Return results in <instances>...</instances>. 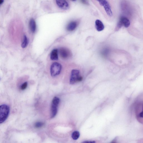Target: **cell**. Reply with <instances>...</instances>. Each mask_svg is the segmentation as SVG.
Segmentation results:
<instances>
[{"label": "cell", "mask_w": 143, "mask_h": 143, "mask_svg": "<svg viewBox=\"0 0 143 143\" xmlns=\"http://www.w3.org/2000/svg\"><path fill=\"white\" fill-rule=\"evenodd\" d=\"M4 1L3 0H0V5H1V4L3 3Z\"/></svg>", "instance_id": "19"}, {"label": "cell", "mask_w": 143, "mask_h": 143, "mask_svg": "<svg viewBox=\"0 0 143 143\" xmlns=\"http://www.w3.org/2000/svg\"><path fill=\"white\" fill-rule=\"evenodd\" d=\"M111 143H117L116 140H114L111 142Z\"/></svg>", "instance_id": "20"}, {"label": "cell", "mask_w": 143, "mask_h": 143, "mask_svg": "<svg viewBox=\"0 0 143 143\" xmlns=\"http://www.w3.org/2000/svg\"><path fill=\"white\" fill-rule=\"evenodd\" d=\"M95 28L97 31H102L105 28L104 25L100 20L97 19L95 22Z\"/></svg>", "instance_id": "10"}, {"label": "cell", "mask_w": 143, "mask_h": 143, "mask_svg": "<svg viewBox=\"0 0 143 143\" xmlns=\"http://www.w3.org/2000/svg\"><path fill=\"white\" fill-rule=\"evenodd\" d=\"M82 79V77L80 76V72L78 70L75 69L72 70L70 79V84H74L77 82L81 81Z\"/></svg>", "instance_id": "2"}, {"label": "cell", "mask_w": 143, "mask_h": 143, "mask_svg": "<svg viewBox=\"0 0 143 143\" xmlns=\"http://www.w3.org/2000/svg\"><path fill=\"white\" fill-rule=\"evenodd\" d=\"M44 124V123L42 122H38L35 124V126L36 128H39L42 127Z\"/></svg>", "instance_id": "16"}, {"label": "cell", "mask_w": 143, "mask_h": 143, "mask_svg": "<svg viewBox=\"0 0 143 143\" xmlns=\"http://www.w3.org/2000/svg\"><path fill=\"white\" fill-rule=\"evenodd\" d=\"M10 112V108L6 105L0 106V124L3 123L7 119Z\"/></svg>", "instance_id": "1"}, {"label": "cell", "mask_w": 143, "mask_h": 143, "mask_svg": "<svg viewBox=\"0 0 143 143\" xmlns=\"http://www.w3.org/2000/svg\"><path fill=\"white\" fill-rule=\"evenodd\" d=\"M29 27L32 32L35 33L36 31V26L35 21L34 19L32 18L29 21Z\"/></svg>", "instance_id": "13"}, {"label": "cell", "mask_w": 143, "mask_h": 143, "mask_svg": "<svg viewBox=\"0 0 143 143\" xmlns=\"http://www.w3.org/2000/svg\"><path fill=\"white\" fill-rule=\"evenodd\" d=\"M60 101V99L58 97H54L51 105V118H54L56 115L57 112V108Z\"/></svg>", "instance_id": "3"}, {"label": "cell", "mask_w": 143, "mask_h": 143, "mask_svg": "<svg viewBox=\"0 0 143 143\" xmlns=\"http://www.w3.org/2000/svg\"><path fill=\"white\" fill-rule=\"evenodd\" d=\"M79 137H80V133L78 131L74 132L72 135V139L75 140L78 139Z\"/></svg>", "instance_id": "15"}, {"label": "cell", "mask_w": 143, "mask_h": 143, "mask_svg": "<svg viewBox=\"0 0 143 143\" xmlns=\"http://www.w3.org/2000/svg\"><path fill=\"white\" fill-rule=\"evenodd\" d=\"M82 143H96L95 141H85Z\"/></svg>", "instance_id": "18"}, {"label": "cell", "mask_w": 143, "mask_h": 143, "mask_svg": "<svg viewBox=\"0 0 143 143\" xmlns=\"http://www.w3.org/2000/svg\"><path fill=\"white\" fill-rule=\"evenodd\" d=\"M28 84L27 82H25L22 84L20 86V89L22 90H25L28 86Z\"/></svg>", "instance_id": "17"}, {"label": "cell", "mask_w": 143, "mask_h": 143, "mask_svg": "<svg viewBox=\"0 0 143 143\" xmlns=\"http://www.w3.org/2000/svg\"><path fill=\"white\" fill-rule=\"evenodd\" d=\"M58 50L56 49H54L52 51L50 54V58L51 60H56L58 59Z\"/></svg>", "instance_id": "12"}, {"label": "cell", "mask_w": 143, "mask_h": 143, "mask_svg": "<svg viewBox=\"0 0 143 143\" xmlns=\"http://www.w3.org/2000/svg\"><path fill=\"white\" fill-rule=\"evenodd\" d=\"M28 38L26 35H24V37L23 42L21 44V47L22 48H25L28 44Z\"/></svg>", "instance_id": "14"}, {"label": "cell", "mask_w": 143, "mask_h": 143, "mask_svg": "<svg viewBox=\"0 0 143 143\" xmlns=\"http://www.w3.org/2000/svg\"><path fill=\"white\" fill-rule=\"evenodd\" d=\"M62 69V66L60 63L54 62L51 65L50 68L51 75L54 77L59 74Z\"/></svg>", "instance_id": "4"}, {"label": "cell", "mask_w": 143, "mask_h": 143, "mask_svg": "<svg viewBox=\"0 0 143 143\" xmlns=\"http://www.w3.org/2000/svg\"><path fill=\"white\" fill-rule=\"evenodd\" d=\"M0 80H1V78H0Z\"/></svg>", "instance_id": "21"}, {"label": "cell", "mask_w": 143, "mask_h": 143, "mask_svg": "<svg viewBox=\"0 0 143 143\" xmlns=\"http://www.w3.org/2000/svg\"><path fill=\"white\" fill-rule=\"evenodd\" d=\"M138 102L135 106L136 115L138 118H143V101Z\"/></svg>", "instance_id": "7"}, {"label": "cell", "mask_w": 143, "mask_h": 143, "mask_svg": "<svg viewBox=\"0 0 143 143\" xmlns=\"http://www.w3.org/2000/svg\"><path fill=\"white\" fill-rule=\"evenodd\" d=\"M77 26V22L72 21L70 22L67 26V29L68 31H73L76 29Z\"/></svg>", "instance_id": "11"}, {"label": "cell", "mask_w": 143, "mask_h": 143, "mask_svg": "<svg viewBox=\"0 0 143 143\" xmlns=\"http://www.w3.org/2000/svg\"><path fill=\"white\" fill-rule=\"evenodd\" d=\"M56 2L59 7L62 9L67 10L69 8V4L66 1L57 0Z\"/></svg>", "instance_id": "9"}, {"label": "cell", "mask_w": 143, "mask_h": 143, "mask_svg": "<svg viewBox=\"0 0 143 143\" xmlns=\"http://www.w3.org/2000/svg\"><path fill=\"white\" fill-rule=\"evenodd\" d=\"M101 6H103L105 11L107 15L110 17H112L113 16V13L111 6L109 3L106 0H100L97 1Z\"/></svg>", "instance_id": "5"}, {"label": "cell", "mask_w": 143, "mask_h": 143, "mask_svg": "<svg viewBox=\"0 0 143 143\" xmlns=\"http://www.w3.org/2000/svg\"><path fill=\"white\" fill-rule=\"evenodd\" d=\"M130 25V22L129 20L127 18L122 17L120 18L118 22L116 28V29H120L123 26L125 28H128Z\"/></svg>", "instance_id": "6"}, {"label": "cell", "mask_w": 143, "mask_h": 143, "mask_svg": "<svg viewBox=\"0 0 143 143\" xmlns=\"http://www.w3.org/2000/svg\"><path fill=\"white\" fill-rule=\"evenodd\" d=\"M59 53L61 57L64 59L68 58L71 56L70 51L65 48H61L59 50Z\"/></svg>", "instance_id": "8"}]
</instances>
